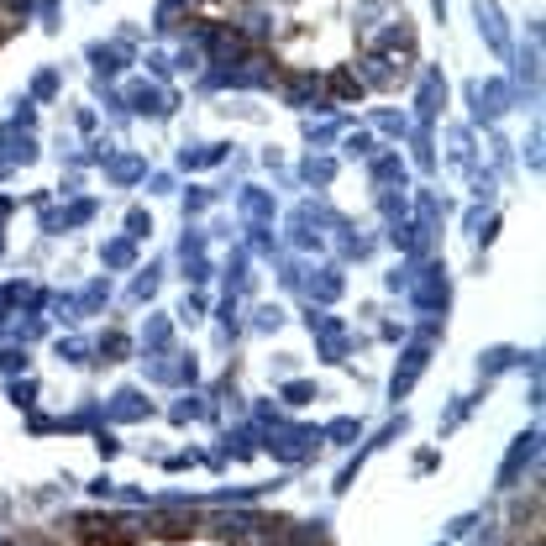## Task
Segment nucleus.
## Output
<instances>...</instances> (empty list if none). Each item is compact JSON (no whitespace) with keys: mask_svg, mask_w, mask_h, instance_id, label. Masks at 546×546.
I'll return each mask as SVG.
<instances>
[{"mask_svg":"<svg viewBox=\"0 0 546 546\" xmlns=\"http://www.w3.org/2000/svg\"><path fill=\"white\" fill-rule=\"evenodd\" d=\"M132 542H142V526H132V520H110L106 531H100V520L84 526V546H132Z\"/></svg>","mask_w":546,"mask_h":546,"instance_id":"1","label":"nucleus"}]
</instances>
